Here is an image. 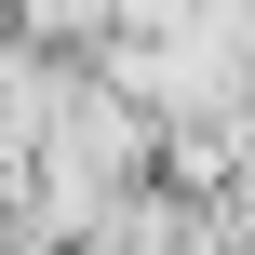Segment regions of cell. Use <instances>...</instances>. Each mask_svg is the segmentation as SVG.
Masks as SVG:
<instances>
[{"label":"cell","instance_id":"obj_1","mask_svg":"<svg viewBox=\"0 0 255 255\" xmlns=\"http://www.w3.org/2000/svg\"><path fill=\"white\" fill-rule=\"evenodd\" d=\"M94 13L121 27V0H27V27H94Z\"/></svg>","mask_w":255,"mask_h":255}]
</instances>
